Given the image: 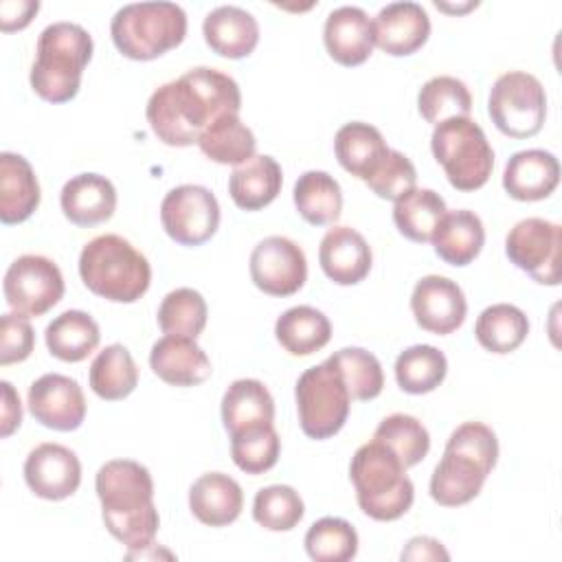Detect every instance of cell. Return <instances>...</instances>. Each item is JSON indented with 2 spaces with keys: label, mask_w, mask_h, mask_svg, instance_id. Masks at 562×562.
<instances>
[{
  "label": "cell",
  "mask_w": 562,
  "mask_h": 562,
  "mask_svg": "<svg viewBox=\"0 0 562 562\" xmlns=\"http://www.w3.org/2000/svg\"><path fill=\"white\" fill-rule=\"evenodd\" d=\"M239 110L241 92L237 81L217 68L198 66L156 88L145 114L158 140L171 147H187L198 143L215 119L239 114Z\"/></svg>",
  "instance_id": "obj_1"
},
{
  "label": "cell",
  "mask_w": 562,
  "mask_h": 562,
  "mask_svg": "<svg viewBox=\"0 0 562 562\" xmlns=\"http://www.w3.org/2000/svg\"><path fill=\"white\" fill-rule=\"evenodd\" d=\"M94 490L103 522L127 547L125 555L154 547L160 518L154 505V481L145 465L132 459H112L99 468Z\"/></svg>",
  "instance_id": "obj_2"
},
{
  "label": "cell",
  "mask_w": 562,
  "mask_h": 562,
  "mask_svg": "<svg viewBox=\"0 0 562 562\" xmlns=\"http://www.w3.org/2000/svg\"><path fill=\"white\" fill-rule=\"evenodd\" d=\"M498 459V439L481 422L457 426L443 448V457L430 476V496L443 507L470 503Z\"/></svg>",
  "instance_id": "obj_3"
},
{
  "label": "cell",
  "mask_w": 562,
  "mask_h": 562,
  "mask_svg": "<svg viewBox=\"0 0 562 562\" xmlns=\"http://www.w3.org/2000/svg\"><path fill=\"white\" fill-rule=\"evenodd\" d=\"M31 66V88L50 103L70 101L81 86V75L92 57L90 33L75 22H53L40 37Z\"/></svg>",
  "instance_id": "obj_4"
},
{
  "label": "cell",
  "mask_w": 562,
  "mask_h": 562,
  "mask_svg": "<svg viewBox=\"0 0 562 562\" xmlns=\"http://www.w3.org/2000/svg\"><path fill=\"white\" fill-rule=\"evenodd\" d=\"M349 479L360 509L373 520H397L413 505L415 487L406 476V465L382 441L371 439L353 452Z\"/></svg>",
  "instance_id": "obj_5"
},
{
  "label": "cell",
  "mask_w": 562,
  "mask_h": 562,
  "mask_svg": "<svg viewBox=\"0 0 562 562\" xmlns=\"http://www.w3.org/2000/svg\"><path fill=\"white\" fill-rule=\"evenodd\" d=\"M83 285L114 303L138 301L151 281V268L143 252L114 233L90 239L79 255Z\"/></svg>",
  "instance_id": "obj_6"
},
{
  "label": "cell",
  "mask_w": 562,
  "mask_h": 562,
  "mask_svg": "<svg viewBox=\"0 0 562 562\" xmlns=\"http://www.w3.org/2000/svg\"><path fill=\"white\" fill-rule=\"evenodd\" d=\"M110 35L125 57L149 61L184 40L187 13L165 0L123 4L110 22Z\"/></svg>",
  "instance_id": "obj_7"
},
{
  "label": "cell",
  "mask_w": 562,
  "mask_h": 562,
  "mask_svg": "<svg viewBox=\"0 0 562 562\" xmlns=\"http://www.w3.org/2000/svg\"><path fill=\"white\" fill-rule=\"evenodd\" d=\"M430 149L443 167L448 182L459 191L481 189L492 176V145L481 125L470 116H454L435 125Z\"/></svg>",
  "instance_id": "obj_8"
},
{
  "label": "cell",
  "mask_w": 562,
  "mask_h": 562,
  "mask_svg": "<svg viewBox=\"0 0 562 562\" xmlns=\"http://www.w3.org/2000/svg\"><path fill=\"white\" fill-rule=\"evenodd\" d=\"M294 395L301 430L310 439L334 437L345 426L351 395L340 373L327 360L299 375Z\"/></svg>",
  "instance_id": "obj_9"
},
{
  "label": "cell",
  "mask_w": 562,
  "mask_h": 562,
  "mask_svg": "<svg viewBox=\"0 0 562 562\" xmlns=\"http://www.w3.org/2000/svg\"><path fill=\"white\" fill-rule=\"evenodd\" d=\"M492 123L512 138L536 136L547 119V94L538 77L509 70L501 75L487 99Z\"/></svg>",
  "instance_id": "obj_10"
},
{
  "label": "cell",
  "mask_w": 562,
  "mask_h": 562,
  "mask_svg": "<svg viewBox=\"0 0 562 562\" xmlns=\"http://www.w3.org/2000/svg\"><path fill=\"white\" fill-rule=\"evenodd\" d=\"M560 224L542 217L516 222L505 237V252L509 261L542 285L560 283Z\"/></svg>",
  "instance_id": "obj_11"
},
{
  "label": "cell",
  "mask_w": 562,
  "mask_h": 562,
  "mask_svg": "<svg viewBox=\"0 0 562 562\" xmlns=\"http://www.w3.org/2000/svg\"><path fill=\"white\" fill-rule=\"evenodd\" d=\"M4 299L18 314L42 316L64 296V277L44 255H22L4 272Z\"/></svg>",
  "instance_id": "obj_12"
},
{
  "label": "cell",
  "mask_w": 562,
  "mask_h": 562,
  "mask_svg": "<svg viewBox=\"0 0 562 562\" xmlns=\"http://www.w3.org/2000/svg\"><path fill=\"white\" fill-rule=\"evenodd\" d=\"M165 233L182 246L209 241L220 226V204L211 189L202 184L173 187L160 202Z\"/></svg>",
  "instance_id": "obj_13"
},
{
  "label": "cell",
  "mask_w": 562,
  "mask_h": 562,
  "mask_svg": "<svg viewBox=\"0 0 562 562\" xmlns=\"http://www.w3.org/2000/svg\"><path fill=\"white\" fill-rule=\"evenodd\" d=\"M250 279L270 296H290L299 292L307 279L303 248L283 235L261 239L250 252Z\"/></svg>",
  "instance_id": "obj_14"
},
{
  "label": "cell",
  "mask_w": 562,
  "mask_h": 562,
  "mask_svg": "<svg viewBox=\"0 0 562 562\" xmlns=\"http://www.w3.org/2000/svg\"><path fill=\"white\" fill-rule=\"evenodd\" d=\"M411 310L422 329L446 336L463 325L468 303L457 281L441 274H428L415 283Z\"/></svg>",
  "instance_id": "obj_15"
},
{
  "label": "cell",
  "mask_w": 562,
  "mask_h": 562,
  "mask_svg": "<svg viewBox=\"0 0 562 562\" xmlns=\"http://www.w3.org/2000/svg\"><path fill=\"white\" fill-rule=\"evenodd\" d=\"M29 411L46 428L75 430L86 417V397L77 380L61 373H44L29 386Z\"/></svg>",
  "instance_id": "obj_16"
},
{
  "label": "cell",
  "mask_w": 562,
  "mask_h": 562,
  "mask_svg": "<svg viewBox=\"0 0 562 562\" xmlns=\"http://www.w3.org/2000/svg\"><path fill=\"white\" fill-rule=\"evenodd\" d=\"M24 481L29 490L46 501L72 496L81 483V463L77 454L61 443H40L24 461Z\"/></svg>",
  "instance_id": "obj_17"
},
{
  "label": "cell",
  "mask_w": 562,
  "mask_h": 562,
  "mask_svg": "<svg viewBox=\"0 0 562 562\" xmlns=\"http://www.w3.org/2000/svg\"><path fill=\"white\" fill-rule=\"evenodd\" d=\"M373 44L386 55L402 57L422 48L430 35V18L417 2H391L371 20Z\"/></svg>",
  "instance_id": "obj_18"
},
{
  "label": "cell",
  "mask_w": 562,
  "mask_h": 562,
  "mask_svg": "<svg viewBox=\"0 0 562 562\" xmlns=\"http://www.w3.org/2000/svg\"><path fill=\"white\" fill-rule=\"evenodd\" d=\"M151 371L171 386H195L211 378V360L195 338L162 336L149 351Z\"/></svg>",
  "instance_id": "obj_19"
},
{
  "label": "cell",
  "mask_w": 562,
  "mask_h": 562,
  "mask_svg": "<svg viewBox=\"0 0 562 562\" xmlns=\"http://www.w3.org/2000/svg\"><path fill=\"white\" fill-rule=\"evenodd\" d=\"M323 42L329 57L342 66H360L373 50V26L364 9L342 4L329 11L323 26Z\"/></svg>",
  "instance_id": "obj_20"
},
{
  "label": "cell",
  "mask_w": 562,
  "mask_h": 562,
  "mask_svg": "<svg viewBox=\"0 0 562 562\" xmlns=\"http://www.w3.org/2000/svg\"><path fill=\"white\" fill-rule=\"evenodd\" d=\"M318 261L327 279L338 285H356L371 270V248L351 226L329 228L318 246Z\"/></svg>",
  "instance_id": "obj_21"
},
{
  "label": "cell",
  "mask_w": 562,
  "mask_h": 562,
  "mask_svg": "<svg viewBox=\"0 0 562 562\" xmlns=\"http://www.w3.org/2000/svg\"><path fill=\"white\" fill-rule=\"evenodd\" d=\"M560 182V162L551 151L522 149L509 156L503 171V189L520 202L549 198Z\"/></svg>",
  "instance_id": "obj_22"
},
{
  "label": "cell",
  "mask_w": 562,
  "mask_h": 562,
  "mask_svg": "<svg viewBox=\"0 0 562 562\" xmlns=\"http://www.w3.org/2000/svg\"><path fill=\"white\" fill-rule=\"evenodd\" d=\"M59 204L72 224L90 228L114 215L116 189L101 173H79L61 187Z\"/></svg>",
  "instance_id": "obj_23"
},
{
  "label": "cell",
  "mask_w": 562,
  "mask_h": 562,
  "mask_svg": "<svg viewBox=\"0 0 562 562\" xmlns=\"http://www.w3.org/2000/svg\"><path fill=\"white\" fill-rule=\"evenodd\" d=\"M202 33L211 50L228 59L248 57L259 42V24L255 15L235 4H220L209 11Z\"/></svg>",
  "instance_id": "obj_24"
},
{
  "label": "cell",
  "mask_w": 562,
  "mask_h": 562,
  "mask_svg": "<svg viewBox=\"0 0 562 562\" xmlns=\"http://www.w3.org/2000/svg\"><path fill=\"white\" fill-rule=\"evenodd\" d=\"M244 507L239 483L224 472H206L189 490L191 514L209 527H226L237 520Z\"/></svg>",
  "instance_id": "obj_25"
},
{
  "label": "cell",
  "mask_w": 562,
  "mask_h": 562,
  "mask_svg": "<svg viewBox=\"0 0 562 562\" xmlns=\"http://www.w3.org/2000/svg\"><path fill=\"white\" fill-rule=\"evenodd\" d=\"M40 206V182L31 162L13 151L0 154V220L18 224Z\"/></svg>",
  "instance_id": "obj_26"
},
{
  "label": "cell",
  "mask_w": 562,
  "mask_h": 562,
  "mask_svg": "<svg viewBox=\"0 0 562 562\" xmlns=\"http://www.w3.org/2000/svg\"><path fill=\"white\" fill-rule=\"evenodd\" d=\"M435 252L450 266H468L485 244V228L474 211H446L430 235Z\"/></svg>",
  "instance_id": "obj_27"
},
{
  "label": "cell",
  "mask_w": 562,
  "mask_h": 562,
  "mask_svg": "<svg viewBox=\"0 0 562 562\" xmlns=\"http://www.w3.org/2000/svg\"><path fill=\"white\" fill-rule=\"evenodd\" d=\"M281 165L266 154H255L250 160L237 165L228 178V193L244 211H259L268 206L281 191Z\"/></svg>",
  "instance_id": "obj_28"
},
{
  "label": "cell",
  "mask_w": 562,
  "mask_h": 562,
  "mask_svg": "<svg viewBox=\"0 0 562 562\" xmlns=\"http://www.w3.org/2000/svg\"><path fill=\"white\" fill-rule=\"evenodd\" d=\"M222 422L228 435L257 424H272L274 400L266 384L252 378L231 382L222 397Z\"/></svg>",
  "instance_id": "obj_29"
},
{
  "label": "cell",
  "mask_w": 562,
  "mask_h": 562,
  "mask_svg": "<svg viewBox=\"0 0 562 562\" xmlns=\"http://www.w3.org/2000/svg\"><path fill=\"white\" fill-rule=\"evenodd\" d=\"M389 149L382 132L362 121L345 123L334 138V151L340 167L360 180H367L373 173Z\"/></svg>",
  "instance_id": "obj_30"
},
{
  "label": "cell",
  "mask_w": 562,
  "mask_h": 562,
  "mask_svg": "<svg viewBox=\"0 0 562 562\" xmlns=\"http://www.w3.org/2000/svg\"><path fill=\"white\" fill-rule=\"evenodd\" d=\"M44 340L55 358L64 362H81L97 349L101 331L90 314L81 310H66L48 323Z\"/></svg>",
  "instance_id": "obj_31"
},
{
  "label": "cell",
  "mask_w": 562,
  "mask_h": 562,
  "mask_svg": "<svg viewBox=\"0 0 562 562\" xmlns=\"http://www.w3.org/2000/svg\"><path fill=\"white\" fill-rule=\"evenodd\" d=\"M274 336L288 353L310 356L329 342L331 323L321 310L312 305H296L277 318Z\"/></svg>",
  "instance_id": "obj_32"
},
{
  "label": "cell",
  "mask_w": 562,
  "mask_h": 562,
  "mask_svg": "<svg viewBox=\"0 0 562 562\" xmlns=\"http://www.w3.org/2000/svg\"><path fill=\"white\" fill-rule=\"evenodd\" d=\"M198 147L213 162L237 167L255 156L257 140L252 130L241 123L239 114H224L200 134Z\"/></svg>",
  "instance_id": "obj_33"
},
{
  "label": "cell",
  "mask_w": 562,
  "mask_h": 562,
  "mask_svg": "<svg viewBox=\"0 0 562 562\" xmlns=\"http://www.w3.org/2000/svg\"><path fill=\"white\" fill-rule=\"evenodd\" d=\"M90 389L108 402L127 397L138 384V367L127 347L114 342L101 349L90 364Z\"/></svg>",
  "instance_id": "obj_34"
},
{
  "label": "cell",
  "mask_w": 562,
  "mask_h": 562,
  "mask_svg": "<svg viewBox=\"0 0 562 562\" xmlns=\"http://www.w3.org/2000/svg\"><path fill=\"white\" fill-rule=\"evenodd\" d=\"M294 204L305 222L314 226L331 224L342 211L340 184L327 171H305L294 184Z\"/></svg>",
  "instance_id": "obj_35"
},
{
  "label": "cell",
  "mask_w": 562,
  "mask_h": 562,
  "mask_svg": "<svg viewBox=\"0 0 562 562\" xmlns=\"http://www.w3.org/2000/svg\"><path fill=\"white\" fill-rule=\"evenodd\" d=\"M529 334L525 312L512 303H494L485 307L474 325L479 345L492 353H509L518 349Z\"/></svg>",
  "instance_id": "obj_36"
},
{
  "label": "cell",
  "mask_w": 562,
  "mask_h": 562,
  "mask_svg": "<svg viewBox=\"0 0 562 562\" xmlns=\"http://www.w3.org/2000/svg\"><path fill=\"white\" fill-rule=\"evenodd\" d=\"M446 200L432 189H413L393 206V222L397 231L417 244L430 241L432 231L446 215Z\"/></svg>",
  "instance_id": "obj_37"
},
{
  "label": "cell",
  "mask_w": 562,
  "mask_h": 562,
  "mask_svg": "<svg viewBox=\"0 0 562 562\" xmlns=\"http://www.w3.org/2000/svg\"><path fill=\"white\" fill-rule=\"evenodd\" d=\"M448 373V360L443 351L432 345H413L404 349L395 360V380L402 391L422 395L435 391Z\"/></svg>",
  "instance_id": "obj_38"
},
{
  "label": "cell",
  "mask_w": 562,
  "mask_h": 562,
  "mask_svg": "<svg viewBox=\"0 0 562 562\" xmlns=\"http://www.w3.org/2000/svg\"><path fill=\"white\" fill-rule=\"evenodd\" d=\"M417 108L428 123L439 125L454 116H470L472 94L461 79L437 75L419 88Z\"/></svg>",
  "instance_id": "obj_39"
},
{
  "label": "cell",
  "mask_w": 562,
  "mask_h": 562,
  "mask_svg": "<svg viewBox=\"0 0 562 562\" xmlns=\"http://www.w3.org/2000/svg\"><path fill=\"white\" fill-rule=\"evenodd\" d=\"M340 373L351 400H373L384 389V373L380 360L362 347H345L327 358Z\"/></svg>",
  "instance_id": "obj_40"
},
{
  "label": "cell",
  "mask_w": 562,
  "mask_h": 562,
  "mask_svg": "<svg viewBox=\"0 0 562 562\" xmlns=\"http://www.w3.org/2000/svg\"><path fill=\"white\" fill-rule=\"evenodd\" d=\"M206 301L193 288H176L158 305V325L167 336L198 338L206 325Z\"/></svg>",
  "instance_id": "obj_41"
},
{
  "label": "cell",
  "mask_w": 562,
  "mask_h": 562,
  "mask_svg": "<svg viewBox=\"0 0 562 562\" xmlns=\"http://www.w3.org/2000/svg\"><path fill=\"white\" fill-rule=\"evenodd\" d=\"M281 439L272 424H257L231 435V457L246 474H263L277 461Z\"/></svg>",
  "instance_id": "obj_42"
},
{
  "label": "cell",
  "mask_w": 562,
  "mask_h": 562,
  "mask_svg": "<svg viewBox=\"0 0 562 562\" xmlns=\"http://www.w3.org/2000/svg\"><path fill=\"white\" fill-rule=\"evenodd\" d=\"M373 439L389 446L406 468L417 465L430 448V435L426 426L406 413H393L384 417L378 424Z\"/></svg>",
  "instance_id": "obj_43"
},
{
  "label": "cell",
  "mask_w": 562,
  "mask_h": 562,
  "mask_svg": "<svg viewBox=\"0 0 562 562\" xmlns=\"http://www.w3.org/2000/svg\"><path fill=\"white\" fill-rule=\"evenodd\" d=\"M305 551L314 562H347L358 553V533L345 518L325 516L307 529Z\"/></svg>",
  "instance_id": "obj_44"
},
{
  "label": "cell",
  "mask_w": 562,
  "mask_h": 562,
  "mask_svg": "<svg viewBox=\"0 0 562 562\" xmlns=\"http://www.w3.org/2000/svg\"><path fill=\"white\" fill-rule=\"evenodd\" d=\"M305 514L303 498L290 485H268L255 494L252 518L268 531H290Z\"/></svg>",
  "instance_id": "obj_45"
},
{
  "label": "cell",
  "mask_w": 562,
  "mask_h": 562,
  "mask_svg": "<svg viewBox=\"0 0 562 562\" xmlns=\"http://www.w3.org/2000/svg\"><path fill=\"white\" fill-rule=\"evenodd\" d=\"M364 182L375 195L395 202L415 189L417 171L408 156H404L397 149H389L386 156L380 160V165L373 169V173Z\"/></svg>",
  "instance_id": "obj_46"
},
{
  "label": "cell",
  "mask_w": 562,
  "mask_h": 562,
  "mask_svg": "<svg viewBox=\"0 0 562 562\" xmlns=\"http://www.w3.org/2000/svg\"><path fill=\"white\" fill-rule=\"evenodd\" d=\"M35 331L24 314L4 312L0 316V364L22 362L33 353Z\"/></svg>",
  "instance_id": "obj_47"
},
{
  "label": "cell",
  "mask_w": 562,
  "mask_h": 562,
  "mask_svg": "<svg viewBox=\"0 0 562 562\" xmlns=\"http://www.w3.org/2000/svg\"><path fill=\"white\" fill-rule=\"evenodd\" d=\"M40 2L37 0H2L0 2V29L4 33L15 31V29H24L33 15L37 13Z\"/></svg>",
  "instance_id": "obj_48"
},
{
  "label": "cell",
  "mask_w": 562,
  "mask_h": 562,
  "mask_svg": "<svg viewBox=\"0 0 562 562\" xmlns=\"http://www.w3.org/2000/svg\"><path fill=\"white\" fill-rule=\"evenodd\" d=\"M402 560H450V553L443 544L430 536H415L404 547Z\"/></svg>",
  "instance_id": "obj_49"
},
{
  "label": "cell",
  "mask_w": 562,
  "mask_h": 562,
  "mask_svg": "<svg viewBox=\"0 0 562 562\" xmlns=\"http://www.w3.org/2000/svg\"><path fill=\"white\" fill-rule=\"evenodd\" d=\"M0 386H2V422H0L2 430H0V435L9 437L22 424V404H20V395L15 393L11 382L2 380Z\"/></svg>",
  "instance_id": "obj_50"
}]
</instances>
